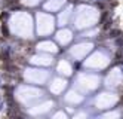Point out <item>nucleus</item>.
<instances>
[{
  "mask_svg": "<svg viewBox=\"0 0 123 119\" xmlns=\"http://www.w3.org/2000/svg\"><path fill=\"white\" fill-rule=\"evenodd\" d=\"M120 31H117V30H111L110 31V37H120Z\"/></svg>",
  "mask_w": 123,
  "mask_h": 119,
  "instance_id": "1",
  "label": "nucleus"
}]
</instances>
